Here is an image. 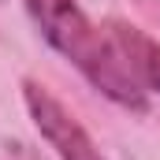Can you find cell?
<instances>
[{"instance_id":"1","label":"cell","mask_w":160,"mask_h":160,"mask_svg":"<svg viewBox=\"0 0 160 160\" xmlns=\"http://www.w3.org/2000/svg\"><path fill=\"white\" fill-rule=\"evenodd\" d=\"M26 8H30L34 22L41 26V34L48 38V45L56 52H63L104 97H112L116 104L130 108V112H145V89L130 75L116 41L101 34L82 15L75 0H26Z\"/></svg>"},{"instance_id":"2","label":"cell","mask_w":160,"mask_h":160,"mask_svg":"<svg viewBox=\"0 0 160 160\" xmlns=\"http://www.w3.org/2000/svg\"><path fill=\"white\" fill-rule=\"evenodd\" d=\"M22 97L30 108V119L41 130V138L60 153V160H104L93 138L82 130V123L38 82H22Z\"/></svg>"},{"instance_id":"3","label":"cell","mask_w":160,"mask_h":160,"mask_svg":"<svg viewBox=\"0 0 160 160\" xmlns=\"http://www.w3.org/2000/svg\"><path fill=\"white\" fill-rule=\"evenodd\" d=\"M108 38L116 41V48L127 60L130 75L138 78V86L160 93V45L157 41L149 34H142L138 26H130V22H108Z\"/></svg>"}]
</instances>
